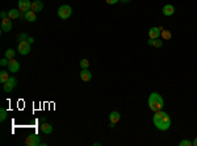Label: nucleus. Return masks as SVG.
I'll return each mask as SVG.
<instances>
[{
    "label": "nucleus",
    "instance_id": "30",
    "mask_svg": "<svg viewBox=\"0 0 197 146\" xmlns=\"http://www.w3.org/2000/svg\"><path fill=\"white\" fill-rule=\"evenodd\" d=\"M114 125H116V124H114V123H112V121H111V123H109V128H112V129H113V128H114Z\"/></svg>",
    "mask_w": 197,
    "mask_h": 146
},
{
    "label": "nucleus",
    "instance_id": "24",
    "mask_svg": "<svg viewBox=\"0 0 197 146\" xmlns=\"http://www.w3.org/2000/svg\"><path fill=\"white\" fill-rule=\"evenodd\" d=\"M17 40H19V42H21V41H28V34H26V33H20Z\"/></svg>",
    "mask_w": 197,
    "mask_h": 146
},
{
    "label": "nucleus",
    "instance_id": "31",
    "mask_svg": "<svg viewBox=\"0 0 197 146\" xmlns=\"http://www.w3.org/2000/svg\"><path fill=\"white\" fill-rule=\"evenodd\" d=\"M192 145H193V146H197V137L194 138V141H193V142H192Z\"/></svg>",
    "mask_w": 197,
    "mask_h": 146
},
{
    "label": "nucleus",
    "instance_id": "32",
    "mask_svg": "<svg viewBox=\"0 0 197 146\" xmlns=\"http://www.w3.org/2000/svg\"><path fill=\"white\" fill-rule=\"evenodd\" d=\"M41 123H46V118L45 117H41Z\"/></svg>",
    "mask_w": 197,
    "mask_h": 146
},
{
    "label": "nucleus",
    "instance_id": "21",
    "mask_svg": "<svg viewBox=\"0 0 197 146\" xmlns=\"http://www.w3.org/2000/svg\"><path fill=\"white\" fill-rule=\"evenodd\" d=\"M7 116H8V112H7L5 108H1L0 109V121L3 123V121H5Z\"/></svg>",
    "mask_w": 197,
    "mask_h": 146
},
{
    "label": "nucleus",
    "instance_id": "13",
    "mask_svg": "<svg viewBox=\"0 0 197 146\" xmlns=\"http://www.w3.org/2000/svg\"><path fill=\"white\" fill-rule=\"evenodd\" d=\"M162 12H163V14L164 16H172L174 14V12H175V8H174V6H171V4H166V6L163 7V9H162Z\"/></svg>",
    "mask_w": 197,
    "mask_h": 146
},
{
    "label": "nucleus",
    "instance_id": "23",
    "mask_svg": "<svg viewBox=\"0 0 197 146\" xmlns=\"http://www.w3.org/2000/svg\"><path fill=\"white\" fill-rule=\"evenodd\" d=\"M80 67L82 69H88V66H89V62H88V59H86V58H83V59H80Z\"/></svg>",
    "mask_w": 197,
    "mask_h": 146
},
{
    "label": "nucleus",
    "instance_id": "11",
    "mask_svg": "<svg viewBox=\"0 0 197 146\" xmlns=\"http://www.w3.org/2000/svg\"><path fill=\"white\" fill-rule=\"evenodd\" d=\"M12 29V21L9 17L4 19V20H1V30L3 32H9Z\"/></svg>",
    "mask_w": 197,
    "mask_h": 146
},
{
    "label": "nucleus",
    "instance_id": "1",
    "mask_svg": "<svg viewBox=\"0 0 197 146\" xmlns=\"http://www.w3.org/2000/svg\"><path fill=\"white\" fill-rule=\"evenodd\" d=\"M152 121H154V125L157 126V129H159L162 132L168 130L170 126H171V118H170L168 113L162 112V111L155 112L154 117H152Z\"/></svg>",
    "mask_w": 197,
    "mask_h": 146
},
{
    "label": "nucleus",
    "instance_id": "5",
    "mask_svg": "<svg viewBox=\"0 0 197 146\" xmlns=\"http://www.w3.org/2000/svg\"><path fill=\"white\" fill-rule=\"evenodd\" d=\"M25 143L28 146H38L41 145V138L37 134H29L25 140Z\"/></svg>",
    "mask_w": 197,
    "mask_h": 146
},
{
    "label": "nucleus",
    "instance_id": "7",
    "mask_svg": "<svg viewBox=\"0 0 197 146\" xmlns=\"http://www.w3.org/2000/svg\"><path fill=\"white\" fill-rule=\"evenodd\" d=\"M32 3L29 0H19V9L21 12H28V11H32Z\"/></svg>",
    "mask_w": 197,
    "mask_h": 146
},
{
    "label": "nucleus",
    "instance_id": "12",
    "mask_svg": "<svg viewBox=\"0 0 197 146\" xmlns=\"http://www.w3.org/2000/svg\"><path fill=\"white\" fill-rule=\"evenodd\" d=\"M32 11L33 12H41L43 9V3L41 0H34L33 3H32Z\"/></svg>",
    "mask_w": 197,
    "mask_h": 146
},
{
    "label": "nucleus",
    "instance_id": "4",
    "mask_svg": "<svg viewBox=\"0 0 197 146\" xmlns=\"http://www.w3.org/2000/svg\"><path fill=\"white\" fill-rule=\"evenodd\" d=\"M17 50L21 55L29 54V53H30V43H29L28 41H21V42H19Z\"/></svg>",
    "mask_w": 197,
    "mask_h": 146
},
{
    "label": "nucleus",
    "instance_id": "16",
    "mask_svg": "<svg viewBox=\"0 0 197 146\" xmlns=\"http://www.w3.org/2000/svg\"><path fill=\"white\" fill-rule=\"evenodd\" d=\"M41 130H42L43 134H50L53 132V126L50 124H46V123H42L41 125Z\"/></svg>",
    "mask_w": 197,
    "mask_h": 146
},
{
    "label": "nucleus",
    "instance_id": "19",
    "mask_svg": "<svg viewBox=\"0 0 197 146\" xmlns=\"http://www.w3.org/2000/svg\"><path fill=\"white\" fill-rule=\"evenodd\" d=\"M9 79V75H8V71L3 70V71H0V83H5L7 80Z\"/></svg>",
    "mask_w": 197,
    "mask_h": 146
},
{
    "label": "nucleus",
    "instance_id": "3",
    "mask_svg": "<svg viewBox=\"0 0 197 146\" xmlns=\"http://www.w3.org/2000/svg\"><path fill=\"white\" fill-rule=\"evenodd\" d=\"M71 14H72V8L70 6H67V4L60 6L59 9H58V16H59L62 20H67Z\"/></svg>",
    "mask_w": 197,
    "mask_h": 146
},
{
    "label": "nucleus",
    "instance_id": "17",
    "mask_svg": "<svg viewBox=\"0 0 197 146\" xmlns=\"http://www.w3.org/2000/svg\"><path fill=\"white\" fill-rule=\"evenodd\" d=\"M8 17L11 19V20L19 19L20 17V12H19V9H9L8 11Z\"/></svg>",
    "mask_w": 197,
    "mask_h": 146
},
{
    "label": "nucleus",
    "instance_id": "9",
    "mask_svg": "<svg viewBox=\"0 0 197 146\" xmlns=\"http://www.w3.org/2000/svg\"><path fill=\"white\" fill-rule=\"evenodd\" d=\"M80 79L83 80V82H89L92 79V72L88 69H82V71H80Z\"/></svg>",
    "mask_w": 197,
    "mask_h": 146
},
{
    "label": "nucleus",
    "instance_id": "27",
    "mask_svg": "<svg viewBox=\"0 0 197 146\" xmlns=\"http://www.w3.org/2000/svg\"><path fill=\"white\" fill-rule=\"evenodd\" d=\"M0 17H1V20H4V19H7L8 17V13H7V12H0Z\"/></svg>",
    "mask_w": 197,
    "mask_h": 146
},
{
    "label": "nucleus",
    "instance_id": "26",
    "mask_svg": "<svg viewBox=\"0 0 197 146\" xmlns=\"http://www.w3.org/2000/svg\"><path fill=\"white\" fill-rule=\"evenodd\" d=\"M8 63H9L8 58H3V59L0 61V65H1V66H8Z\"/></svg>",
    "mask_w": 197,
    "mask_h": 146
},
{
    "label": "nucleus",
    "instance_id": "20",
    "mask_svg": "<svg viewBox=\"0 0 197 146\" xmlns=\"http://www.w3.org/2000/svg\"><path fill=\"white\" fill-rule=\"evenodd\" d=\"M160 36L163 37V40H171L172 38V34H171V32L167 30V29H163L162 33H160Z\"/></svg>",
    "mask_w": 197,
    "mask_h": 146
},
{
    "label": "nucleus",
    "instance_id": "15",
    "mask_svg": "<svg viewBox=\"0 0 197 146\" xmlns=\"http://www.w3.org/2000/svg\"><path fill=\"white\" fill-rule=\"evenodd\" d=\"M120 118H121V115H120V113H118L117 111H113V112H111V115H109V120H111L112 123L117 124L118 121H120Z\"/></svg>",
    "mask_w": 197,
    "mask_h": 146
},
{
    "label": "nucleus",
    "instance_id": "33",
    "mask_svg": "<svg viewBox=\"0 0 197 146\" xmlns=\"http://www.w3.org/2000/svg\"><path fill=\"white\" fill-rule=\"evenodd\" d=\"M120 1H122V3H129L130 0H120Z\"/></svg>",
    "mask_w": 197,
    "mask_h": 146
},
{
    "label": "nucleus",
    "instance_id": "2",
    "mask_svg": "<svg viewBox=\"0 0 197 146\" xmlns=\"http://www.w3.org/2000/svg\"><path fill=\"white\" fill-rule=\"evenodd\" d=\"M163 105H164V100H163V97L158 92H152L149 96V107L151 111L154 112L162 111Z\"/></svg>",
    "mask_w": 197,
    "mask_h": 146
},
{
    "label": "nucleus",
    "instance_id": "18",
    "mask_svg": "<svg viewBox=\"0 0 197 146\" xmlns=\"http://www.w3.org/2000/svg\"><path fill=\"white\" fill-rule=\"evenodd\" d=\"M149 45L150 46H154V48H162L163 46V42L162 41L159 40V38H157V40H151V38H150V41H149Z\"/></svg>",
    "mask_w": 197,
    "mask_h": 146
},
{
    "label": "nucleus",
    "instance_id": "10",
    "mask_svg": "<svg viewBox=\"0 0 197 146\" xmlns=\"http://www.w3.org/2000/svg\"><path fill=\"white\" fill-rule=\"evenodd\" d=\"M160 33H162V30H160L158 26H154V28H151L149 30V37L151 38V40H157V38L160 37Z\"/></svg>",
    "mask_w": 197,
    "mask_h": 146
},
{
    "label": "nucleus",
    "instance_id": "8",
    "mask_svg": "<svg viewBox=\"0 0 197 146\" xmlns=\"http://www.w3.org/2000/svg\"><path fill=\"white\" fill-rule=\"evenodd\" d=\"M8 70H9V72H17L19 70H20V63L17 62V61L14 59H9V63H8Z\"/></svg>",
    "mask_w": 197,
    "mask_h": 146
},
{
    "label": "nucleus",
    "instance_id": "14",
    "mask_svg": "<svg viewBox=\"0 0 197 146\" xmlns=\"http://www.w3.org/2000/svg\"><path fill=\"white\" fill-rule=\"evenodd\" d=\"M24 17H25V20L26 21H29V23H33V21H36V12H33V11H28V12H25L24 13Z\"/></svg>",
    "mask_w": 197,
    "mask_h": 146
},
{
    "label": "nucleus",
    "instance_id": "28",
    "mask_svg": "<svg viewBox=\"0 0 197 146\" xmlns=\"http://www.w3.org/2000/svg\"><path fill=\"white\" fill-rule=\"evenodd\" d=\"M105 1H106V3H108V4H111V6H113V4L118 3L120 0H105Z\"/></svg>",
    "mask_w": 197,
    "mask_h": 146
},
{
    "label": "nucleus",
    "instance_id": "22",
    "mask_svg": "<svg viewBox=\"0 0 197 146\" xmlns=\"http://www.w3.org/2000/svg\"><path fill=\"white\" fill-rule=\"evenodd\" d=\"M14 54H16V53H14L13 49H8V50L5 52V58H8V59H13Z\"/></svg>",
    "mask_w": 197,
    "mask_h": 146
},
{
    "label": "nucleus",
    "instance_id": "6",
    "mask_svg": "<svg viewBox=\"0 0 197 146\" xmlns=\"http://www.w3.org/2000/svg\"><path fill=\"white\" fill-rule=\"evenodd\" d=\"M16 84H17V80H16V78H14V76H9V79L3 84V90H4L5 92H11L12 90L16 87Z\"/></svg>",
    "mask_w": 197,
    "mask_h": 146
},
{
    "label": "nucleus",
    "instance_id": "29",
    "mask_svg": "<svg viewBox=\"0 0 197 146\" xmlns=\"http://www.w3.org/2000/svg\"><path fill=\"white\" fill-rule=\"evenodd\" d=\"M28 42L29 43H33V42H34V38H33V37H28Z\"/></svg>",
    "mask_w": 197,
    "mask_h": 146
},
{
    "label": "nucleus",
    "instance_id": "25",
    "mask_svg": "<svg viewBox=\"0 0 197 146\" xmlns=\"http://www.w3.org/2000/svg\"><path fill=\"white\" fill-rule=\"evenodd\" d=\"M180 146H192V142L188 140H183L181 142H180Z\"/></svg>",
    "mask_w": 197,
    "mask_h": 146
}]
</instances>
